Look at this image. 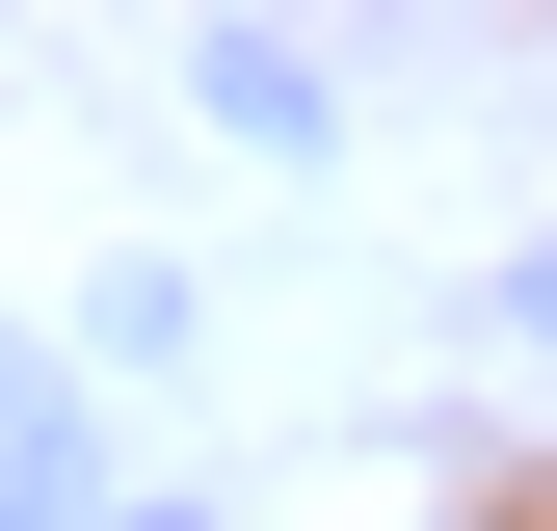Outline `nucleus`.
<instances>
[{"label":"nucleus","mask_w":557,"mask_h":531,"mask_svg":"<svg viewBox=\"0 0 557 531\" xmlns=\"http://www.w3.org/2000/svg\"><path fill=\"white\" fill-rule=\"evenodd\" d=\"M107 531H186V505H107Z\"/></svg>","instance_id":"3"},{"label":"nucleus","mask_w":557,"mask_h":531,"mask_svg":"<svg viewBox=\"0 0 557 531\" xmlns=\"http://www.w3.org/2000/svg\"><path fill=\"white\" fill-rule=\"evenodd\" d=\"M531 346H557V239H531Z\"/></svg>","instance_id":"2"},{"label":"nucleus","mask_w":557,"mask_h":531,"mask_svg":"<svg viewBox=\"0 0 557 531\" xmlns=\"http://www.w3.org/2000/svg\"><path fill=\"white\" fill-rule=\"evenodd\" d=\"M0 531H107V479H81V398H53L27 346H0Z\"/></svg>","instance_id":"1"}]
</instances>
